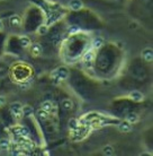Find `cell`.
I'll use <instances>...</instances> for the list:
<instances>
[{"mask_svg":"<svg viewBox=\"0 0 153 156\" xmlns=\"http://www.w3.org/2000/svg\"><path fill=\"white\" fill-rule=\"evenodd\" d=\"M68 75V69L65 67H60L58 69H55L53 73L51 74V77L52 78H56V79H60V80H64V79H67Z\"/></svg>","mask_w":153,"mask_h":156,"instance_id":"cell-1","label":"cell"},{"mask_svg":"<svg viewBox=\"0 0 153 156\" xmlns=\"http://www.w3.org/2000/svg\"><path fill=\"white\" fill-rule=\"evenodd\" d=\"M12 133H15L16 136H19V137H27L29 131L26 127H23V126H16L12 128Z\"/></svg>","mask_w":153,"mask_h":156,"instance_id":"cell-2","label":"cell"},{"mask_svg":"<svg viewBox=\"0 0 153 156\" xmlns=\"http://www.w3.org/2000/svg\"><path fill=\"white\" fill-rule=\"evenodd\" d=\"M22 103L19 102H15V103H12V105H10V111H12V115H15L16 118H20L22 117Z\"/></svg>","mask_w":153,"mask_h":156,"instance_id":"cell-3","label":"cell"},{"mask_svg":"<svg viewBox=\"0 0 153 156\" xmlns=\"http://www.w3.org/2000/svg\"><path fill=\"white\" fill-rule=\"evenodd\" d=\"M69 7L73 12H79V10H81L83 8V2L81 0H70Z\"/></svg>","mask_w":153,"mask_h":156,"instance_id":"cell-4","label":"cell"},{"mask_svg":"<svg viewBox=\"0 0 153 156\" xmlns=\"http://www.w3.org/2000/svg\"><path fill=\"white\" fill-rule=\"evenodd\" d=\"M117 128L122 133H130V131H132V125H131L128 121H122V122H119Z\"/></svg>","mask_w":153,"mask_h":156,"instance_id":"cell-5","label":"cell"},{"mask_svg":"<svg viewBox=\"0 0 153 156\" xmlns=\"http://www.w3.org/2000/svg\"><path fill=\"white\" fill-rule=\"evenodd\" d=\"M142 57L145 60L146 62H151L153 60V50L151 48H148V49H144L143 52H142Z\"/></svg>","mask_w":153,"mask_h":156,"instance_id":"cell-6","label":"cell"},{"mask_svg":"<svg viewBox=\"0 0 153 156\" xmlns=\"http://www.w3.org/2000/svg\"><path fill=\"white\" fill-rule=\"evenodd\" d=\"M9 23L12 26H16V27H18L22 25V18H20L18 15H12L10 16V18H9Z\"/></svg>","mask_w":153,"mask_h":156,"instance_id":"cell-7","label":"cell"},{"mask_svg":"<svg viewBox=\"0 0 153 156\" xmlns=\"http://www.w3.org/2000/svg\"><path fill=\"white\" fill-rule=\"evenodd\" d=\"M32 55H34V57H38L41 53H42V45L39 44V43H34L33 45H32Z\"/></svg>","mask_w":153,"mask_h":156,"instance_id":"cell-8","label":"cell"},{"mask_svg":"<svg viewBox=\"0 0 153 156\" xmlns=\"http://www.w3.org/2000/svg\"><path fill=\"white\" fill-rule=\"evenodd\" d=\"M130 98L133 100L134 102H141L143 100V94L138 90H133L130 93Z\"/></svg>","mask_w":153,"mask_h":156,"instance_id":"cell-9","label":"cell"},{"mask_svg":"<svg viewBox=\"0 0 153 156\" xmlns=\"http://www.w3.org/2000/svg\"><path fill=\"white\" fill-rule=\"evenodd\" d=\"M18 143H19L20 146H22L23 148H25V149H31L32 147H33V144H32V143L29 140L25 139V137H22Z\"/></svg>","mask_w":153,"mask_h":156,"instance_id":"cell-10","label":"cell"},{"mask_svg":"<svg viewBox=\"0 0 153 156\" xmlns=\"http://www.w3.org/2000/svg\"><path fill=\"white\" fill-rule=\"evenodd\" d=\"M22 115H24V117L33 115V108L31 105H24L22 108Z\"/></svg>","mask_w":153,"mask_h":156,"instance_id":"cell-11","label":"cell"},{"mask_svg":"<svg viewBox=\"0 0 153 156\" xmlns=\"http://www.w3.org/2000/svg\"><path fill=\"white\" fill-rule=\"evenodd\" d=\"M102 44H104V39L100 37V36H97V37H95V39L92 40V47H94L95 49L101 48Z\"/></svg>","mask_w":153,"mask_h":156,"instance_id":"cell-12","label":"cell"},{"mask_svg":"<svg viewBox=\"0 0 153 156\" xmlns=\"http://www.w3.org/2000/svg\"><path fill=\"white\" fill-rule=\"evenodd\" d=\"M19 43H20V47L23 48H28L31 45V40L28 36H20L19 37Z\"/></svg>","mask_w":153,"mask_h":156,"instance_id":"cell-13","label":"cell"},{"mask_svg":"<svg viewBox=\"0 0 153 156\" xmlns=\"http://www.w3.org/2000/svg\"><path fill=\"white\" fill-rule=\"evenodd\" d=\"M126 121H128L131 125H134V123H136L138 121V115L135 113H130L126 118Z\"/></svg>","mask_w":153,"mask_h":156,"instance_id":"cell-14","label":"cell"},{"mask_svg":"<svg viewBox=\"0 0 153 156\" xmlns=\"http://www.w3.org/2000/svg\"><path fill=\"white\" fill-rule=\"evenodd\" d=\"M72 106H73V103H72V101L69 100V98H65V100H63L62 101V108L64 110L69 111V110L72 109Z\"/></svg>","mask_w":153,"mask_h":156,"instance_id":"cell-15","label":"cell"},{"mask_svg":"<svg viewBox=\"0 0 153 156\" xmlns=\"http://www.w3.org/2000/svg\"><path fill=\"white\" fill-rule=\"evenodd\" d=\"M9 149V140L8 139H0V151H8Z\"/></svg>","mask_w":153,"mask_h":156,"instance_id":"cell-16","label":"cell"},{"mask_svg":"<svg viewBox=\"0 0 153 156\" xmlns=\"http://www.w3.org/2000/svg\"><path fill=\"white\" fill-rule=\"evenodd\" d=\"M41 109L45 110L46 112H50V111H52V109H53V105H52V103L50 101H44L43 103H42V105H41Z\"/></svg>","mask_w":153,"mask_h":156,"instance_id":"cell-17","label":"cell"},{"mask_svg":"<svg viewBox=\"0 0 153 156\" xmlns=\"http://www.w3.org/2000/svg\"><path fill=\"white\" fill-rule=\"evenodd\" d=\"M102 152H104V154H105L106 156H113L114 155V148H113L110 145L105 146V147L102 148Z\"/></svg>","mask_w":153,"mask_h":156,"instance_id":"cell-18","label":"cell"},{"mask_svg":"<svg viewBox=\"0 0 153 156\" xmlns=\"http://www.w3.org/2000/svg\"><path fill=\"white\" fill-rule=\"evenodd\" d=\"M69 128L71 130H77L79 128V121L77 119H70L69 120Z\"/></svg>","mask_w":153,"mask_h":156,"instance_id":"cell-19","label":"cell"},{"mask_svg":"<svg viewBox=\"0 0 153 156\" xmlns=\"http://www.w3.org/2000/svg\"><path fill=\"white\" fill-rule=\"evenodd\" d=\"M37 115H38V118L41 120H46L47 118H48V112H46V111L43 109H39L38 111H37Z\"/></svg>","mask_w":153,"mask_h":156,"instance_id":"cell-20","label":"cell"},{"mask_svg":"<svg viewBox=\"0 0 153 156\" xmlns=\"http://www.w3.org/2000/svg\"><path fill=\"white\" fill-rule=\"evenodd\" d=\"M47 32H48L47 25H41L37 28V34H39V35H45V34H47Z\"/></svg>","mask_w":153,"mask_h":156,"instance_id":"cell-21","label":"cell"},{"mask_svg":"<svg viewBox=\"0 0 153 156\" xmlns=\"http://www.w3.org/2000/svg\"><path fill=\"white\" fill-rule=\"evenodd\" d=\"M92 59H94V55L91 53V52H87L86 55H85V57H83V61L85 62H91L92 61Z\"/></svg>","mask_w":153,"mask_h":156,"instance_id":"cell-22","label":"cell"},{"mask_svg":"<svg viewBox=\"0 0 153 156\" xmlns=\"http://www.w3.org/2000/svg\"><path fill=\"white\" fill-rule=\"evenodd\" d=\"M79 31H80V28H79L78 26H72V27L69 30V33H70V34H75V33H78Z\"/></svg>","mask_w":153,"mask_h":156,"instance_id":"cell-23","label":"cell"},{"mask_svg":"<svg viewBox=\"0 0 153 156\" xmlns=\"http://www.w3.org/2000/svg\"><path fill=\"white\" fill-rule=\"evenodd\" d=\"M5 104H6V98L4 96H0V108H2Z\"/></svg>","mask_w":153,"mask_h":156,"instance_id":"cell-24","label":"cell"},{"mask_svg":"<svg viewBox=\"0 0 153 156\" xmlns=\"http://www.w3.org/2000/svg\"><path fill=\"white\" fill-rule=\"evenodd\" d=\"M2 27H4V26H2V23H1V22H0V31H1V30H2Z\"/></svg>","mask_w":153,"mask_h":156,"instance_id":"cell-25","label":"cell"}]
</instances>
